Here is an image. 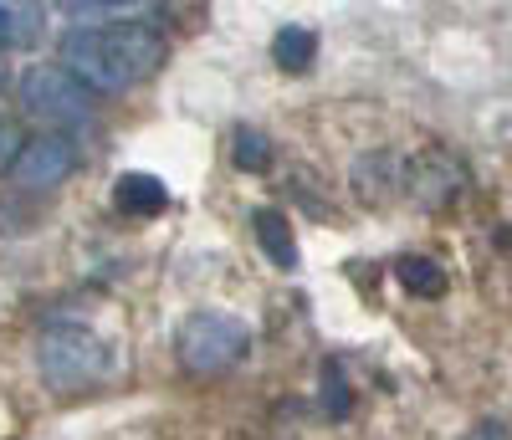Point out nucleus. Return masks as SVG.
<instances>
[{
    "label": "nucleus",
    "instance_id": "1",
    "mask_svg": "<svg viewBox=\"0 0 512 440\" xmlns=\"http://www.w3.org/2000/svg\"><path fill=\"white\" fill-rule=\"evenodd\" d=\"M159 62H164V31L149 21L72 26L62 36V67L93 93H128V87L149 82Z\"/></svg>",
    "mask_w": 512,
    "mask_h": 440
},
{
    "label": "nucleus",
    "instance_id": "2",
    "mask_svg": "<svg viewBox=\"0 0 512 440\" xmlns=\"http://www.w3.org/2000/svg\"><path fill=\"white\" fill-rule=\"evenodd\" d=\"M108 364H113L108 343L93 328H82V323H52V328H41V338H36V374L57 394L98 384L108 374Z\"/></svg>",
    "mask_w": 512,
    "mask_h": 440
},
{
    "label": "nucleus",
    "instance_id": "3",
    "mask_svg": "<svg viewBox=\"0 0 512 440\" xmlns=\"http://www.w3.org/2000/svg\"><path fill=\"white\" fill-rule=\"evenodd\" d=\"M251 354V328L236 313H221V307H200L190 313L175 333V359L185 374H226Z\"/></svg>",
    "mask_w": 512,
    "mask_h": 440
},
{
    "label": "nucleus",
    "instance_id": "4",
    "mask_svg": "<svg viewBox=\"0 0 512 440\" xmlns=\"http://www.w3.org/2000/svg\"><path fill=\"white\" fill-rule=\"evenodd\" d=\"M16 103L26 118L47 123V128H67V123H82L88 118V87H82L62 62H36L16 77Z\"/></svg>",
    "mask_w": 512,
    "mask_h": 440
},
{
    "label": "nucleus",
    "instance_id": "5",
    "mask_svg": "<svg viewBox=\"0 0 512 440\" xmlns=\"http://www.w3.org/2000/svg\"><path fill=\"white\" fill-rule=\"evenodd\" d=\"M461 190H466V164L451 149H420L415 159H405V195L420 210H446L456 205Z\"/></svg>",
    "mask_w": 512,
    "mask_h": 440
},
{
    "label": "nucleus",
    "instance_id": "6",
    "mask_svg": "<svg viewBox=\"0 0 512 440\" xmlns=\"http://www.w3.org/2000/svg\"><path fill=\"white\" fill-rule=\"evenodd\" d=\"M77 164H82V149H77L72 139L47 134V139L21 144V154H16V164H11V180H16L21 190H57V185H67L72 174H77Z\"/></svg>",
    "mask_w": 512,
    "mask_h": 440
},
{
    "label": "nucleus",
    "instance_id": "7",
    "mask_svg": "<svg viewBox=\"0 0 512 440\" xmlns=\"http://www.w3.org/2000/svg\"><path fill=\"white\" fill-rule=\"evenodd\" d=\"M349 185H354V195L364 205H390V200L405 195V159L400 154H384V149L359 154L354 169H349Z\"/></svg>",
    "mask_w": 512,
    "mask_h": 440
},
{
    "label": "nucleus",
    "instance_id": "8",
    "mask_svg": "<svg viewBox=\"0 0 512 440\" xmlns=\"http://www.w3.org/2000/svg\"><path fill=\"white\" fill-rule=\"evenodd\" d=\"M113 205L128 220H149V215H159L169 205V190H164V180H154V174L128 169V174H118V180H113Z\"/></svg>",
    "mask_w": 512,
    "mask_h": 440
},
{
    "label": "nucleus",
    "instance_id": "9",
    "mask_svg": "<svg viewBox=\"0 0 512 440\" xmlns=\"http://www.w3.org/2000/svg\"><path fill=\"white\" fill-rule=\"evenodd\" d=\"M251 231H256V241H262V251H267V261L277 272H297V236H292V220L282 210L256 205L251 210Z\"/></svg>",
    "mask_w": 512,
    "mask_h": 440
},
{
    "label": "nucleus",
    "instance_id": "10",
    "mask_svg": "<svg viewBox=\"0 0 512 440\" xmlns=\"http://www.w3.org/2000/svg\"><path fill=\"white\" fill-rule=\"evenodd\" d=\"M41 31H47V16H41V6H21V0H0V52L36 47Z\"/></svg>",
    "mask_w": 512,
    "mask_h": 440
},
{
    "label": "nucleus",
    "instance_id": "11",
    "mask_svg": "<svg viewBox=\"0 0 512 440\" xmlns=\"http://www.w3.org/2000/svg\"><path fill=\"white\" fill-rule=\"evenodd\" d=\"M313 57H318V36H313L308 26H282V31L272 36V62H277L282 72H308Z\"/></svg>",
    "mask_w": 512,
    "mask_h": 440
},
{
    "label": "nucleus",
    "instance_id": "12",
    "mask_svg": "<svg viewBox=\"0 0 512 440\" xmlns=\"http://www.w3.org/2000/svg\"><path fill=\"white\" fill-rule=\"evenodd\" d=\"M395 277H400V287L410 297H446V287H451L446 272H441V261H431V256H400Z\"/></svg>",
    "mask_w": 512,
    "mask_h": 440
},
{
    "label": "nucleus",
    "instance_id": "13",
    "mask_svg": "<svg viewBox=\"0 0 512 440\" xmlns=\"http://www.w3.org/2000/svg\"><path fill=\"white\" fill-rule=\"evenodd\" d=\"M231 164L241 174H262L272 164V139L262 134V128H236L231 134Z\"/></svg>",
    "mask_w": 512,
    "mask_h": 440
},
{
    "label": "nucleus",
    "instance_id": "14",
    "mask_svg": "<svg viewBox=\"0 0 512 440\" xmlns=\"http://www.w3.org/2000/svg\"><path fill=\"white\" fill-rule=\"evenodd\" d=\"M323 410L333 415V420H344L349 410H354V394H349V379H344V369L338 364H323Z\"/></svg>",
    "mask_w": 512,
    "mask_h": 440
},
{
    "label": "nucleus",
    "instance_id": "15",
    "mask_svg": "<svg viewBox=\"0 0 512 440\" xmlns=\"http://www.w3.org/2000/svg\"><path fill=\"white\" fill-rule=\"evenodd\" d=\"M466 440H512L502 420H477L472 430H466Z\"/></svg>",
    "mask_w": 512,
    "mask_h": 440
},
{
    "label": "nucleus",
    "instance_id": "16",
    "mask_svg": "<svg viewBox=\"0 0 512 440\" xmlns=\"http://www.w3.org/2000/svg\"><path fill=\"white\" fill-rule=\"evenodd\" d=\"M6 82H11V72H6V57H0V93H6Z\"/></svg>",
    "mask_w": 512,
    "mask_h": 440
}]
</instances>
